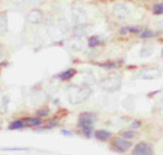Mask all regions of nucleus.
I'll list each match as a JSON object with an SVG mask.
<instances>
[{
	"label": "nucleus",
	"mask_w": 163,
	"mask_h": 155,
	"mask_svg": "<svg viewBox=\"0 0 163 155\" xmlns=\"http://www.w3.org/2000/svg\"><path fill=\"white\" fill-rule=\"evenodd\" d=\"M90 93H92L90 87L73 86V87L69 88V92H68V100H69V102L72 105H80L90 96Z\"/></svg>",
	"instance_id": "f257e3e1"
},
{
	"label": "nucleus",
	"mask_w": 163,
	"mask_h": 155,
	"mask_svg": "<svg viewBox=\"0 0 163 155\" xmlns=\"http://www.w3.org/2000/svg\"><path fill=\"white\" fill-rule=\"evenodd\" d=\"M97 121V116L93 112H83L78 119V128L85 136L93 135V125Z\"/></svg>",
	"instance_id": "f03ea898"
},
{
	"label": "nucleus",
	"mask_w": 163,
	"mask_h": 155,
	"mask_svg": "<svg viewBox=\"0 0 163 155\" xmlns=\"http://www.w3.org/2000/svg\"><path fill=\"white\" fill-rule=\"evenodd\" d=\"M122 86V81L118 77H108L100 82V87L107 92H114Z\"/></svg>",
	"instance_id": "7ed1b4c3"
},
{
	"label": "nucleus",
	"mask_w": 163,
	"mask_h": 155,
	"mask_svg": "<svg viewBox=\"0 0 163 155\" xmlns=\"http://www.w3.org/2000/svg\"><path fill=\"white\" fill-rule=\"evenodd\" d=\"M131 146H132V144H131L129 140H127V139H124V137H122V136L114 139L113 143H112V148H113L116 151H118V153H126L127 150L131 149Z\"/></svg>",
	"instance_id": "20e7f679"
},
{
	"label": "nucleus",
	"mask_w": 163,
	"mask_h": 155,
	"mask_svg": "<svg viewBox=\"0 0 163 155\" xmlns=\"http://www.w3.org/2000/svg\"><path fill=\"white\" fill-rule=\"evenodd\" d=\"M113 13L118 19L124 20V19L131 17L132 11H131V8L127 4H116L114 8H113Z\"/></svg>",
	"instance_id": "39448f33"
},
{
	"label": "nucleus",
	"mask_w": 163,
	"mask_h": 155,
	"mask_svg": "<svg viewBox=\"0 0 163 155\" xmlns=\"http://www.w3.org/2000/svg\"><path fill=\"white\" fill-rule=\"evenodd\" d=\"M153 154V149L148 143H139L134 146L133 149V155H152Z\"/></svg>",
	"instance_id": "423d86ee"
},
{
	"label": "nucleus",
	"mask_w": 163,
	"mask_h": 155,
	"mask_svg": "<svg viewBox=\"0 0 163 155\" xmlns=\"http://www.w3.org/2000/svg\"><path fill=\"white\" fill-rule=\"evenodd\" d=\"M161 77V71L157 68H144L139 72V78L143 80H156Z\"/></svg>",
	"instance_id": "0eeeda50"
},
{
	"label": "nucleus",
	"mask_w": 163,
	"mask_h": 155,
	"mask_svg": "<svg viewBox=\"0 0 163 155\" xmlns=\"http://www.w3.org/2000/svg\"><path fill=\"white\" fill-rule=\"evenodd\" d=\"M28 22L30 24H40L44 19V14L42 10H38V9H34L32 10L29 14H28Z\"/></svg>",
	"instance_id": "6e6552de"
},
{
	"label": "nucleus",
	"mask_w": 163,
	"mask_h": 155,
	"mask_svg": "<svg viewBox=\"0 0 163 155\" xmlns=\"http://www.w3.org/2000/svg\"><path fill=\"white\" fill-rule=\"evenodd\" d=\"M75 73H77V71L74 68H69V69H66V71L59 73L58 76H55V78H58L60 81H69L70 78H73L75 76Z\"/></svg>",
	"instance_id": "1a4fd4ad"
},
{
	"label": "nucleus",
	"mask_w": 163,
	"mask_h": 155,
	"mask_svg": "<svg viewBox=\"0 0 163 155\" xmlns=\"http://www.w3.org/2000/svg\"><path fill=\"white\" fill-rule=\"evenodd\" d=\"M24 122L26 124V126H32V128H36L43 124L42 117H25Z\"/></svg>",
	"instance_id": "9d476101"
},
{
	"label": "nucleus",
	"mask_w": 163,
	"mask_h": 155,
	"mask_svg": "<svg viewBox=\"0 0 163 155\" xmlns=\"http://www.w3.org/2000/svg\"><path fill=\"white\" fill-rule=\"evenodd\" d=\"M94 136H96L98 140H100V141H107V140L111 139L112 134L108 130H97L94 133Z\"/></svg>",
	"instance_id": "9b49d317"
},
{
	"label": "nucleus",
	"mask_w": 163,
	"mask_h": 155,
	"mask_svg": "<svg viewBox=\"0 0 163 155\" xmlns=\"http://www.w3.org/2000/svg\"><path fill=\"white\" fill-rule=\"evenodd\" d=\"M26 126V124L24 122V120H15L9 124V130H20L24 129Z\"/></svg>",
	"instance_id": "f8f14e48"
},
{
	"label": "nucleus",
	"mask_w": 163,
	"mask_h": 155,
	"mask_svg": "<svg viewBox=\"0 0 163 155\" xmlns=\"http://www.w3.org/2000/svg\"><path fill=\"white\" fill-rule=\"evenodd\" d=\"M119 33L122 35L128 34V33H141V28H138V27H123L119 31Z\"/></svg>",
	"instance_id": "ddd939ff"
},
{
	"label": "nucleus",
	"mask_w": 163,
	"mask_h": 155,
	"mask_svg": "<svg viewBox=\"0 0 163 155\" xmlns=\"http://www.w3.org/2000/svg\"><path fill=\"white\" fill-rule=\"evenodd\" d=\"M152 53H153V47L152 46H144L141 49V57H143V58L149 57V55H152Z\"/></svg>",
	"instance_id": "4468645a"
},
{
	"label": "nucleus",
	"mask_w": 163,
	"mask_h": 155,
	"mask_svg": "<svg viewBox=\"0 0 163 155\" xmlns=\"http://www.w3.org/2000/svg\"><path fill=\"white\" fill-rule=\"evenodd\" d=\"M99 43H100V40H99V38H98V37H90V38L88 39V46H89L90 48L97 47Z\"/></svg>",
	"instance_id": "2eb2a0df"
},
{
	"label": "nucleus",
	"mask_w": 163,
	"mask_h": 155,
	"mask_svg": "<svg viewBox=\"0 0 163 155\" xmlns=\"http://www.w3.org/2000/svg\"><path fill=\"white\" fill-rule=\"evenodd\" d=\"M120 136L124 137V139H127V140H129V139H134V137H135V133H134L133 130L122 131V133H120Z\"/></svg>",
	"instance_id": "dca6fc26"
},
{
	"label": "nucleus",
	"mask_w": 163,
	"mask_h": 155,
	"mask_svg": "<svg viewBox=\"0 0 163 155\" xmlns=\"http://www.w3.org/2000/svg\"><path fill=\"white\" fill-rule=\"evenodd\" d=\"M154 35H156V33L152 32V31H143V32H141V34H139L141 38H152V37H154Z\"/></svg>",
	"instance_id": "f3484780"
},
{
	"label": "nucleus",
	"mask_w": 163,
	"mask_h": 155,
	"mask_svg": "<svg viewBox=\"0 0 163 155\" xmlns=\"http://www.w3.org/2000/svg\"><path fill=\"white\" fill-rule=\"evenodd\" d=\"M153 13L158 14V15H162L163 14V4H156L153 6Z\"/></svg>",
	"instance_id": "a211bd4d"
},
{
	"label": "nucleus",
	"mask_w": 163,
	"mask_h": 155,
	"mask_svg": "<svg viewBox=\"0 0 163 155\" xmlns=\"http://www.w3.org/2000/svg\"><path fill=\"white\" fill-rule=\"evenodd\" d=\"M48 114H49L48 108H42V110H39V111L36 112L38 117H45V116H48Z\"/></svg>",
	"instance_id": "6ab92c4d"
},
{
	"label": "nucleus",
	"mask_w": 163,
	"mask_h": 155,
	"mask_svg": "<svg viewBox=\"0 0 163 155\" xmlns=\"http://www.w3.org/2000/svg\"><path fill=\"white\" fill-rule=\"evenodd\" d=\"M2 150H5V151H25V150H28L26 148H3Z\"/></svg>",
	"instance_id": "aec40b11"
},
{
	"label": "nucleus",
	"mask_w": 163,
	"mask_h": 155,
	"mask_svg": "<svg viewBox=\"0 0 163 155\" xmlns=\"http://www.w3.org/2000/svg\"><path fill=\"white\" fill-rule=\"evenodd\" d=\"M100 67L105 68V69H113V68H117L118 64L117 63H107V64H99Z\"/></svg>",
	"instance_id": "412c9836"
},
{
	"label": "nucleus",
	"mask_w": 163,
	"mask_h": 155,
	"mask_svg": "<svg viewBox=\"0 0 163 155\" xmlns=\"http://www.w3.org/2000/svg\"><path fill=\"white\" fill-rule=\"evenodd\" d=\"M139 126H141V122H139V121H133V124H132V129L139 128Z\"/></svg>",
	"instance_id": "4be33fe9"
},
{
	"label": "nucleus",
	"mask_w": 163,
	"mask_h": 155,
	"mask_svg": "<svg viewBox=\"0 0 163 155\" xmlns=\"http://www.w3.org/2000/svg\"><path fill=\"white\" fill-rule=\"evenodd\" d=\"M8 101H9V97H8V96H5V101L3 100V108H4V110H6V106H8Z\"/></svg>",
	"instance_id": "5701e85b"
},
{
	"label": "nucleus",
	"mask_w": 163,
	"mask_h": 155,
	"mask_svg": "<svg viewBox=\"0 0 163 155\" xmlns=\"http://www.w3.org/2000/svg\"><path fill=\"white\" fill-rule=\"evenodd\" d=\"M62 134H63V135H66V136L72 135V133H70V131H68V130H62Z\"/></svg>",
	"instance_id": "b1692460"
},
{
	"label": "nucleus",
	"mask_w": 163,
	"mask_h": 155,
	"mask_svg": "<svg viewBox=\"0 0 163 155\" xmlns=\"http://www.w3.org/2000/svg\"><path fill=\"white\" fill-rule=\"evenodd\" d=\"M3 54H4V52H3V49H2V48H0V59L3 58Z\"/></svg>",
	"instance_id": "393cba45"
},
{
	"label": "nucleus",
	"mask_w": 163,
	"mask_h": 155,
	"mask_svg": "<svg viewBox=\"0 0 163 155\" xmlns=\"http://www.w3.org/2000/svg\"><path fill=\"white\" fill-rule=\"evenodd\" d=\"M162 55H163V49H162Z\"/></svg>",
	"instance_id": "a878e982"
}]
</instances>
